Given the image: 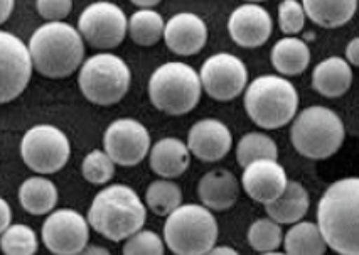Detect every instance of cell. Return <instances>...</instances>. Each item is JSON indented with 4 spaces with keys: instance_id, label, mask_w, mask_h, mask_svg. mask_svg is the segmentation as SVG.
Instances as JSON below:
<instances>
[{
    "instance_id": "obj_13",
    "label": "cell",
    "mask_w": 359,
    "mask_h": 255,
    "mask_svg": "<svg viewBox=\"0 0 359 255\" xmlns=\"http://www.w3.org/2000/svg\"><path fill=\"white\" fill-rule=\"evenodd\" d=\"M90 240V223L81 213L61 208L43 223V242L54 255H78Z\"/></svg>"
},
{
    "instance_id": "obj_25",
    "label": "cell",
    "mask_w": 359,
    "mask_h": 255,
    "mask_svg": "<svg viewBox=\"0 0 359 255\" xmlns=\"http://www.w3.org/2000/svg\"><path fill=\"white\" fill-rule=\"evenodd\" d=\"M19 202L31 215H48L57 203V190L49 179L29 178L19 188Z\"/></svg>"
},
{
    "instance_id": "obj_24",
    "label": "cell",
    "mask_w": 359,
    "mask_h": 255,
    "mask_svg": "<svg viewBox=\"0 0 359 255\" xmlns=\"http://www.w3.org/2000/svg\"><path fill=\"white\" fill-rule=\"evenodd\" d=\"M311 63V49L299 37L289 36L272 48V65L283 77H299Z\"/></svg>"
},
{
    "instance_id": "obj_16",
    "label": "cell",
    "mask_w": 359,
    "mask_h": 255,
    "mask_svg": "<svg viewBox=\"0 0 359 255\" xmlns=\"http://www.w3.org/2000/svg\"><path fill=\"white\" fill-rule=\"evenodd\" d=\"M241 185L250 198L266 204L272 203L285 191L289 178H287L285 169L277 161L260 159L243 167Z\"/></svg>"
},
{
    "instance_id": "obj_1",
    "label": "cell",
    "mask_w": 359,
    "mask_h": 255,
    "mask_svg": "<svg viewBox=\"0 0 359 255\" xmlns=\"http://www.w3.org/2000/svg\"><path fill=\"white\" fill-rule=\"evenodd\" d=\"M317 225L329 249L359 255V178H344L325 190L317 207Z\"/></svg>"
},
{
    "instance_id": "obj_36",
    "label": "cell",
    "mask_w": 359,
    "mask_h": 255,
    "mask_svg": "<svg viewBox=\"0 0 359 255\" xmlns=\"http://www.w3.org/2000/svg\"><path fill=\"white\" fill-rule=\"evenodd\" d=\"M11 221H12V210L9 203H7L4 198H0V235L11 227Z\"/></svg>"
},
{
    "instance_id": "obj_20",
    "label": "cell",
    "mask_w": 359,
    "mask_h": 255,
    "mask_svg": "<svg viewBox=\"0 0 359 255\" xmlns=\"http://www.w3.org/2000/svg\"><path fill=\"white\" fill-rule=\"evenodd\" d=\"M150 169L164 179L182 176L191 164V150L182 140L165 137L152 145L149 154Z\"/></svg>"
},
{
    "instance_id": "obj_7",
    "label": "cell",
    "mask_w": 359,
    "mask_h": 255,
    "mask_svg": "<svg viewBox=\"0 0 359 255\" xmlns=\"http://www.w3.org/2000/svg\"><path fill=\"white\" fill-rule=\"evenodd\" d=\"M164 240L175 255H206L218 240V221L204 204H181L167 216Z\"/></svg>"
},
{
    "instance_id": "obj_22",
    "label": "cell",
    "mask_w": 359,
    "mask_h": 255,
    "mask_svg": "<svg viewBox=\"0 0 359 255\" xmlns=\"http://www.w3.org/2000/svg\"><path fill=\"white\" fill-rule=\"evenodd\" d=\"M269 218L277 221L278 225H294L307 215L309 211V193L297 181H289L285 191L265 204Z\"/></svg>"
},
{
    "instance_id": "obj_41",
    "label": "cell",
    "mask_w": 359,
    "mask_h": 255,
    "mask_svg": "<svg viewBox=\"0 0 359 255\" xmlns=\"http://www.w3.org/2000/svg\"><path fill=\"white\" fill-rule=\"evenodd\" d=\"M130 2L142 9H150V7H156L161 0H130Z\"/></svg>"
},
{
    "instance_id": "obj_26",
    "label": "cell",
    "mask_w": 359,
    "mask_h": 255,
    "mask_svg": "<svg viewBox=\"0 0 359 255\" xmlns=\"http://www.w3.org/2000/svg\"><path fill=\"white\" fill-rule=\"evenodd\" d=\"M287 255H324L327 250L319 225L311 221H297L283 238Z\"/></svg>"
},
{
    "instance_id": "obj_9",
    "label": "cell",
    "mask_w": 359,
    "mask_h": 255,
    "mask_svg": "<svg viewBox=\"0 0 359 255\" xmlns=\"http://www.w3.org/2000/svg\"><path fill=\"white\" fill-rule=\"evenodd\" d=\"M71 154L69 139L61 129L49 124L34 125L24 133L20 156L29 169L39 174H54L62 169Z\"/></svg>"
},
{
    "instance_id": "obj_32",
    "label": "cell",
    "mask_w": 359,
    "mask_h": 255,
    "mask_svg": "<svg viewBox=\"0 0 359 255\" xmlns=\"http://www.w3.org/2000/svg\"><path fill=\"white\" fill-rule=\"evenodd\" d=\"M81 171L88 183L102 186L107 185L114 178L115 162L111 161V157L108 156L105 150L95 149L90 154H86L85 159H83Z\"/></svg>"
},
{
    "instance_id": "obj_27",
    "label": "cell",
    "mask_w": 359,
    "mask_h": 255,
    "mask_svg": "<svg viewBox=\"0 0 359 255\" xmlns=\"http://www.w3.org/2000/svg\"><path fill=\"white\" fill-rule=\"evenodd\" d=\"M164 19L154 9H140L128 19V34L133 43L144 48L157 44L164 37Z\"/></svg>"
},
{
    "instance_id": "obj_31",
    "label": "cell",
    "mask_w": 359,
    "mask_h": 255,
    "mask_svg": "<svg viewBox=\"0 0 359 255\" xmlns=\"http://www.w3.org/2000/svg\"><path fill=\"white\" fill-rule=\"evenodd\" d=\"M282 227L272 218H258L248 228V244L260 254H270L282 245Z\"/></svg>"
},
{
    "instance_id": "obj_4",
    "label": "cell",
    "mask_w": 359,
    "mask_h": 255,
    "mask_svg": "<svg viewBox=\"0 0 359 255\" xmlns=\"http://www.w3.org/2000/svg\"><path fill=\"white\" fill-rule=\"evenodd\" d=\"M297 89L278 74L255 78L245 91V110L258 127L275 131L287 125L297 115Z\"/></svg>"
},
{
    "instance_id": "obj_10",
    "label": "cell",
    "mask_w": 359,
    "mask_h": 255,
    "mask_svg": "<svg viewBox=\"0 0 359 255\" xmlns=\"http://www.w3.org/2000/svg\"><path fill=\"white\" fill-rule=\"evenodd\" d=\"M78 31L83 41L100 51H110L123 43L128 32V19L114 2L100 0L81 12Z\"/></svg>"
},
{
    "instance_id": "obj_34",
    "label": "cell",
    "mask_w": 359,
    "mask_h": 255,
    "mask_svg": "<svg viewBox=\"0 0 359 255\" xmlns=\"http://www.w3.org/2000/svg\"><path fill=\"white\" fill-rule=\"evenodd\" d=\"M306 11L299 0H282L278 6V27L283 34H299L306 24Z\"/></svg>"
},
{
    "instance_id": "obj_37",
    "label": "cell",
    "mask_w": 359,
    "mask_h": 255,
    "mask_svg": "<svg viewBox=\"0 0 359 255\" xmlns=\"http://www.w3.org/2000/svg\"><path fill=\"white\" fill-rule=\"evenodd\" d=\"M346 61L349 65L359 66V37L349 41V44L346 46Z\"/></svg>"
},
{
    "instance_id": "obj_14",
    "label": "cell",
    "mask_w": 359,
    "mask_h": 255,
    "mask_svg": "<svg viewBox=\"0 0 359 255\" xmlns=\"http://www.w3.org/2000/svg\"><path fill=\"white\" fill-rule=\"evenodd\" d=\"M103 148L118 166H137L150 150V133L135 119H118L107 127Z\"/></svg>"
},
{
    "instance_id": "obj_35",
    "label": "cell",
    "mask_w": 359,
    "mask_h": 255,
    "mask_svg": "<svg viewBox=\"0 0 359 255\" xmlns=\"http://www.w3.org/2000/svg\"><path fill=\"white\" fill-rule=\"evenodd\" d=\"M36 9L48 22H57L71 14L73 0H36Z\"/></svg>"
},
{
    "instance_id": "obj_39",
    "label": "cell",
    "mask_w": 359,
    "mask_h": 255,
    "mask_svg": "<svg viewBox=\"0 0 359 255\" xmlns=\"http://www.w3.org/2000/svg\"><path fill=\"white\" fill-rule=\"evenodd\" d=\"M78 255H111V254L108 252V249H105V247L86 245Z\"/></svg>"
},
{
    "instance_id": "obj_28",
    "label": "cell",
    "mask_w": 359,
    "mask_h": 255,
    "mask_svg": "<svg viewBox=\"0 0 359 255\" xmlns=\"http://www.w3.org/2000/svg\"><path fill=\"white\" fill-rule=\"evenodd\" d=\"M278 148L272 137L262 132H250L240 139L236 145V161L241 167H246L260 159L277 161Z\"/></svg>"
},
{
    "instance_id": "obj_5",
    "label": "cell",
    "mask_w": 359,
    "mask_h": 255,
    "mask_svg": "<svg viewBox=\"0 0 359 255\" xmlns=\"http://www.w3.org/2000/svg\"><path fill=\"white\" fill-rule=\"evenodd\" d=\"M201 78L193 66L182 61L161 65L149 79V97L157 110L167 115H184L201 100Z\"/></svg>"
},
{
    "instance_id": "obj_29",
    "label": "cell",
    "mask_w": 359,
    "mask_h": 255,
    "mask_svg": "<svg viewBox=\"0 0 359 255\" xmlns=\"http://www.w3.org/2000/svg\"><path fill=\"white\" fill-rule=\"evenodd\" d=\"M145 203L156 215L169 216L175 208L182 204V191L169 179H158L149 185L145 191Z\"/></svg>"
},
{
    "instance_id": "obj_17",
    "label": "cell",
    "mask_w": 359,
    "mask_h": 255,
    "mask_svg": "<svg viewBox=\"0 0 359 255\" xmlns=\"http://www.w3.org/2000/svg\"><path fill=\"white\" fill-rule=\"evenodd\" d=\"M233 136L228 125L218 119H203L187 133L191 154L204 162L221 161L231 150Z\"/></svg>"
},
{
    "instance_id": "obj_12",
    "label": "cell",
    "mask_w": 359,
    "mask_h": 255,
    "mask_svg": "<svg viewBox=\"0 0 359 255\" xmlns=\"http://www.w3.org/2000/svg\"><path fill=\"white\" fill-rule=\"evenodd\" d=\"M29 48L12 32L0 31V105L15 100L32 77Z\"/></svg>"
},
{
    "instance_id": "obj_38",
    "label": "cell",
    "mask_w": 359,
    "mask_h": 255,
    "mask_svg": "<svg viewBox=\"0 0 359 255\" xmlns=\"http://www.w3.org/2000/svg\"><path fill=\"white\" fill-rule=\"evenodd\" d=\"M15 0H0V26L11 18L12 11H14Z\"/></svg>"
},
{
    "instance_id": "obj_30",
    "label": "cell",
    "mask_w": 359,
    "mask_h": 255,
    "mask_svg": "<svg viewBox=\"0 0 359 255\" xmlns=\"http://www.w3.org/2000/svg\"><path fill=\"white\" fill-rule=\"evenodd\" d=\"M37 247L39 244H37L36 232L27 225H11L0 235V249L4 255H36Z\"/></svg>"
},
{
    "instance_id": "obj_23",
    "label": "cell",
    "mask_w": 359,
    "mask_h": 255,
    "mask_svg": "<svg viewBox=\"0 0 359 255\" xmlns=\"http://www.w3.org/2000/svg\"><path fill=\"white\" fill-rule=\"evenodd\" d=\"M359 0H302L306 15L317 26L336 29L348 24L358 11Z\"/></svg>"
},
{
    "instance_id": "obj_40",
    "label": "cell",
    "mask_w": 359,
    "mask_h": 255,
    "mask_svg": "<svg viewBox=\"0 0 359 255\" xmlns=\"http://www.w3.org/2000/svg\"><path fill=\"white\" fill-rule=\"evenodd\" d=\"M206 255H240V254H238L233 247L221 245V247H212V249Z\"/></svg>"
},
{
    "instance_id": "obj_42",
    "label": "cell",
    "mask_w": 359,
    "mask_h": 255,
    "mask_svg": "<svg viewBox=\"0 0 359 255\" xmlns=\"http://www.w3.org/2000/svg\"><path fill=\"white\" fill-rule=\"evenodd\" d=\"M262 255H287V254H280V252H270V254H262Z\"/></svg>"
},
{
    "instance_id": "obj_19",
    "label": "cell",
    "mask_w": 359,
    "mask_h": 255,
    "mask_svg": "<svg viewBox=\"0 0 359 255\" xmlns=\"http://www.w3.org/2000/svg\"><path fill=\"white\" fill-rule=\"evenodd\" d=\"M198 195L208 210L226 211L238 202L240 183L226 169H212L199 179Z\"/></svg>"
},
{
    "instance_id": "obj_15",
    "label": "cell",
    "mask_w": 359,
    "mask_h": 255,
    "mask_svg": "<svg viewBox=\"0 0 359 255\" xmlns=\"http://www.w3.org/2000/svg\"><path fill=\"white\" fill-rule=\"evenodd\" d=\"M228 31L231 39L241 48H260L272 36V15L258 4H243L229 15Z\"/></svg>"
},
{
    "instance_id": "obj_3",
    "label": "cell",
    "mask_w": 359,
    "mask_h": 255,
    "mask_svg": "<svg viewBox=\"0 0 359 255\" xmlns=\"http://www.w3.org/2000/svg\"><path fill=\"white\" fill-rule=\"evenodd\" d=\"M147 218V208L140 196L127 185L103 188L88 211V223L111 242H122L140 232Z\"/></svg>"
},
{
    "instance_id": "obj_8",
    "label": "cell",
    "mask_w": 359,
    "mask_h": 255,
    "mask_svg": "<svg viewBox=\"0 0 359 255\" xmlns=\"http://www.w3.org/2000/svg\"><path fill=\"white\" fill-rule=\"evenodd\" d=\"M130 83V68L116 54H95L83 61L79 68V90L95 105L110 107L118 103L128 93Z\"/></svg>"
},
{
    "instance_id": "obj_11",
    "label": "cell",
    "mask_w": 359,
    "mask_h": 255,
    "mask_svg": "<svg viewBox=\"0 0 359 255\" xmlns=\"http://www.w3.org/2000/svg\"><path fill=\"white\" fill-rule=\"evenodd\" d=\"M203 90L216 102H231L246 90L248 70L245 63L235 54H212L203 63L201 71Z\"/></svg>"
},
{
    "instance_id": "obj_21",
    "label": "cell",
    "mask_w": 359,
    "mask_h": 255,
    "mask_svg": "<svg viewBox=\"0 0 359 255\" xmlns=\"http://www.w3.org/2000/svg\"><path fill=\"white\" fill-rule=\"evenodd\" d=\"M353 85V70L346 60L331 56L312 71V89L325 98H339Z\"/></svg>"
},
{
    "instance_id": "obj_18",
    "label": "cell",
    "mask_w": 359,
    "mask_h": 255,
    "mask_svg": "<svg viewBox=\"0 0 359 255\" xmlns=\"http://www.w3.org/2000/svg\"><path fill=\"white\" fill-rule=\"evenodd\" d=\"M164 41L177 56H194L208 43V26L198 14L179 12L165 22Z\"/></svg>"
},
{
    "instance_id": "obj_6",
    "label": "cell",
    "mask_w": 359,
    "mask_h": 255,
    "mask_svg": "<svg viewBox=\"0 0 359 255\" xmlns=\"http://www.w3.org/2000/svg\"><path fill=\"white\" fill-rule=\"evenodd\" d=\"M346 131L341 117L327 107H307L295 115L290 139L295 150L309 159H327L341 149Z\"/></svg>"
},
{
    "instance_id": "obj_2",
    "label": "cell",
    "mask_w": 359,
    "mask_h": 255,
    "mask_svg": "<svg viewBox=\"0 0 359 255\" xmlns=\"http://www.w3.org/2000/svg\"><path fill=\"white\" fill-rule=\"evenodd\" d=\"M32 66L46 78H68L85 61V41L68 22H46L29 39Z\"/></svg>"
},
{
    "instance_id": "obj_43",
    "label": "cell",
    "mask_w": 359,
    "mask_h": 255,
    "mask_svg": "<svg viewBox=\"0 0 359 255\" xmlns=\"http://www.w3.org/2000/svg\"><path fill=\"white\" fill-rule=\"evenodd\" d=\"M248 2H252V4H257V2H263V0H248Z\"/></svg>"
},
{
    "instance_id": "obj_33",
    "label": "cell",
    "mask_w": 359,
    "mask_h": 255,
    "mask_svg": "<svg viewBox=\"0 0 359 255\" xmlns=\"http://www.w3.org/2000/svg\"><path fill=\"white\" fill-rule=\"evenodd\" d=\"M164 242L152 230H140L133 233L123 245V255H164Z\"/></svg>"
}]
</instances>
